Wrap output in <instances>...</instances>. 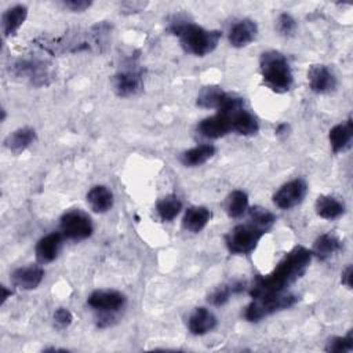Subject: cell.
Returning <instances> with one entry per match:
<instances>
[{"instance_id": "e0dca14e", "label": "cell", "mask_w": 353, "mask_h": 353, "mask_svg": "<svg viewBox=\"0 0 353 353\" xmlns=\"http://www.w3.org/2000/svg\"><path fill=\"white\" fill-rule=\"evenodd\" d=\"M36 141V131L30 127H21L7 135L4 146L14 154L22 153Z\"/></svg>"}, {"instance_id": "1f68e13d", "label": "cell", "mask_w": 353, "mask_h": 353, "mask_svg": "<svg viewBox=\"0 0 353 353\" xmlns=\"http://www.w3.org/2000/svg\"><path fill=\"white\" fill-rule=\"evenodd\" d=\"M72 321H73V316H72L69 309L58 307L54 312V324L58 328H66V327H69L72 324Z\"/></svg>"}, {"instance_id": "2e32d148", "label": "cell", "mask_w": 353, "mask_h": 353, "mask_svg": "<svg viewBox=\"0 0 353 353\" xmlns=\"http://www.w3.org/2000/svg\"><path fill=\"white\" fill-rule=\"evenodd\" d=\"M28 17V8L23 4H17L7 8L1 17V30L4 37H10L17 33Z\"/></svg>"}, {"instance_id": "484cf974", "label": "cell", "mask_w": 353, "mask_h": 353, "mask_svg": "<svg viewBox=\"0 0 353 353\" xmlns=\"http://www.w3.org/2000/svg\"><path fill=\"white\" fill-rule=\"evenodd\" d=\"M226 212L230 218H240L248 211V196L243 190H233L226 199Z\"/></svg>"}, {"instance_id": "cb8c5ba5", "label": "cell", "mask_w": 353, "mask_h": 353, "mask_svg": "<svg viewBox=\"0 0 353 353\" xmlns=\"http://www.w3.org/2000/svg\"><path fill=\"white\" fill-rule=\"evenodd\" d=\"M214 154H215V146L211 143H203L183 152L181 156V161L186 167H197L208 161Z\"/></svg>"}, {"instance_id": "ba28073f", "label": "cell", "mask_w": 353, "mask_h": 353, "mask_svg": "<svg viewBox=\"0 0 353 353\" xmlns=\"http://www.w3.org/2000/svg\"><path fill=\"white\" fill-rule=\"evenodd\" d=\"M125 302V295L116 290H95L87 299V303L98 313H117Z\"/></svg>"}, {"instance_id": "4fadbf2b", "label": "cell", "mask_w": 353, "mask_h": 353, "mask_svg": "<svg viewBox=\"0 0 353 353\" xmlns=\"http://www.w3.org/2000/svg\"><path fill=\"white\" fill-rule=\"evenodd\" d=\"M62 241H63V234L59 232H51L48 234H46L44 237H41L34 248L36 252V259L40 263H48L52 262L62 247Z\"/></svg>"}, {"instance_id": "44dd1931", "label": "cell", "mask_w": 353, "mask_h": 353, "mask_svg": "<svg viewBox=\"0 0 353 353\" xmlns=\"http://www.w3.org/2000/svg\"><path fill=\"white\" fill-rule=\"evenodd\" d=\"M14 72L17 76H23L32 80L34 84H46L48 77L47 68L43 62L39 61H19L14 65Z\"/></svg>"}, {"instance_id": "9a60e30c", "label": "cell", "mask_w": 353, "mask_h": 353, "mask_svg": "<svg viewBox=\"0 0 353 353\" xmlns=\"http://www.w3.org/2000/svg\"><path fill=\"white\" fill-rule=\"evenodd\" d=\"M216 327L215 314L207 307H196L189 316L188 328L193 335H204Z\"/></svg>"}, {"instance_id": "52a82bcc", "label": "cell", "mask_w": 353, "mask_h": 353, "mask_svg": "<svg viewBox=\"0 0 353 353\" xmlns=\"http://www.w3.org/2000/svg\"><path fill=\"white\" fill-rule=\"evenodd\" d=\"M143 88L142 72L135 66L134 62L127 65V68L119 70L113 76V90L119 97L127 98L137 95Z\"/></svg>"}, {"instance_id": "5b68a950", "label": "cell", "mask_w": 353, "mask_h": 353, "mask_svg": "<svg viewBox=\"0 0 353 353\" xmlns=\"http://www.w3.org/2000/svg\"><path fill=\"white\" fill-rule=\"evenodd\" d=\"M266 232L250 223L236 225L229 233L225 236V244L232 254L245 255L255 250L259 240Z\"/></svg>"}, {"instance_id": "6da1fadb", "label": "cell", "mask_w": 353, "mask_h": 353, "mask_svg": "<svg viewBox=\"0 0 353 353\" xmlns=\"http://www.w3.org/2000/svg\"><path fill=\"white\" fill-rule=\"evenodd\" d=\"M312 251L296 245L287 252L277 266L266 276H256L250 287V295L252 298L280 294L287 290L294 281H296L306 270L312 259Z\"/></svg>"}, {"instance_id": "e575fe53", "label": "cell", "mask_w": 353, "mask_h": 353, "mask_svg": "<svg viewBox=\"0 0 353 353\" xmlns=\"http://www.w3.org/2000/svg\"><path fill=\"white\" fill-rule=\"evenodd\" d=\"M341 281H342V284L346 285L347 288H352V265H347V266L343 269Z\"/></svg>"}, {"instance_id": "3957f363", "label": "cell", "mask_w": 353, "mask_h": 353, "mask_svg": "<svg viewBox=\"0 0 353 353\" xmlns=\"http://www.w3.org/2000/svg\"><path fill=\"white\" fill-rule=\"evenodd\" d=\"M259 69L265 84L276 92H287L292 83V72L284 54L276 50L263 51L259 58Z\"/></svg>"}, {"instance_id": "d6986e66", "label": "cell", "mask_w": 353, "mask_h": 353, "mask_svg": "<svg viewBox=\"0 0 353 353\" xmlns=\"http://www.w3.org/2000/svg\"><path fill=\"white\" fill-rule=\"evenodd\" d=\"M352 138H353L352 119H347L346 121L334 125L328 134L330 145H331V149L334 153L343 152L346 148H349Z\"/></svg>"}, {"instance_id": "4316f807", "label": "cell", "mask_w": 353, "mask_h": 353, "mask_svg": "<svg viewBox=\"0 0 353 353\" xmlns=\"http://www.w3.org/2000/svg\"><path fill=\"white\" fill-rule=\"evenodd\" d=\"M156 210H157L159 216L163 221L168 222V221H172L174 218H176V215L181 212L182 201L175 194H167L157 201Z\"/></svg>"}, {"instance_id": "8992f818", "label": "cell", "mask_w": 353, "mask_h": 353, "mask_svg": "<svg viewBox=\"0 0 353 353\" xmlns=\"http://www.w3.org/2000/svg\"><path fill=\"white\" fill-rule=\"evenodd\" d=\"M61 233L70 240H84L94 232V225L88 214L81 210L66 211L61 216Z\"/></svg>"}, {"instance_id": "7a4b0ae2", "label": "cell", "mask_w": 353, "mask_h": 353, "mask_svg": "<svg viewBox=\"0 0 353 353\" xmlns=\"http://www.w3.org/2000/svg\"><path fill=\"white\" fill-rule=\"evenodd\" d=\"M168 30L179 39V43L186 52L196 57H204L212 52L221 40L219 30H208L181 18L171 21Z\"/></svg>"}, {"instance_id": "7402d4cb", "label": "cell", "mask_w": 353, "mask_h": 353, "mask_svg": "<svg viewBox=\"0 0 353 353\" xmlns=\"http://www.w3.org/2000/svg\"><path fill=\"white\" fill-rule=\"evenodd\" d=\"M314 208H316V214L320 218L328 219V221L336 219V218L342 216L345 212L343 203L339 201L336 197L328 196V194L319 196L314 203Z\"/></svg>"}, {"instance_id": "d6a6232c", "label": "cell", "mask_w": 353, "mask_h": 353, "mask_svg": "<svg viewBox=\"0 0 353 353\" xmlns=\"http://www.w3.org/2000/svg\"><path fill=\"white\" fill-rule=\"evenodd\" d=\"M62 4L65 8L73 11V12H81L91 7V1H88V0H66Z\"/></svg>"}, {"instance_id": "30bf717a", "label": "cell", "mask_w": 353, "mask_h": 353, "mask_svg": "<svg viewBox=\"0 0 353 353\" xmlns=\"http://www.w3.org/2000/svg\"><path fill=\"white\" fill-rule=\"evenodd\" d=\"M232 131V123L226 113L216 110L215 114L203 119L197 124V132L208 139H218Z\"/></svg>"}, {"instance_id": "f546056e", "label": "cell", "mask_w": 353, "mask_h": 353, "mask_svg": "<svg viewBox=\"0 0 353 353\" xmlns=\"http://www.w3.org/2000/svg\"><path fill=\"white\" fill-rule=\"evenodd\" d=\"M325 352L331 353H343L353 349V332L352 330L345 336H332L325 343Z\"/></svg>"}, {"instance_id": "9c48e42d", "label": "cell", "mask_w": 353, "mask_h": 353, "mask_svg": "<svg viewBox=\"0 0 353 353\" xmlns=\"http://www.w3.org/2000/svg\"><path fill=\"white\" fill-rule=\"evenodd\" d=\"M307 193V185L303 179L296 178L284 183L273 196V203L281 210H290L305 199Z\"/></svg>"}, {"instance_id": "83f0119b", "label": "cell", "mask_w": 353, "mask_h": 353, "mask_svg": "<svg viewBox=\"0 0 353 353\" xmlns=\"http://www.w3.org/2000/svg\"><path fill=\"white\" fill-rule=\"evenodd\" d=\"M244 290V284L240 281H233L232 284H223L212 291V294L208 296V302L214 306H222L225 305L230 295L241 292Z\"/></svg>"}, {"instance_id": "277c9868", "label": "cell", "mask_w": 353, "mask_h": 353, "mask_svg": "<svg viewBox=\"0 0 353 353\" xmlns=\"http://www.w3.org/2000/svg\"><path fill=\"white\" fill-rule=\"evenodd\" d=\"M298 298L294 294L290 292H280V294H272V295H263L258 298H252V302L245 307L244 317L248 321H259L263 317H268L279 310L288 309Z\"/></svg>"}, {"instance_id": "5bb4252c", "label": "cell", "mask_w": 353, "mask_h": 353, "mask_svg": "<svg viewBox=\"0 0 353 353\" xmlns=\"http://www.w3.org/2000/svg\"><path fill=\"white\" fill-rule=\"evenodd\" d=\"M258 26L252 19H240L229 30V43L232 47L243 48L256 37Z\"/></svg>"}, {"instance_id": "d4e9b609", "label": "cell", "mask_w": 353, "mask_h": 353, "mask_svg": "<svg viewBox=\"0 0 353 353\" xmlns=\"http://www.w3.org/2000/svg\"><path fill=\"white\" fill-rule=\"evenodd\" d=\"M225 91L218 85L203 87L197 95V106L205 109H218L225 98Z\"/></svg>"}, {"instance_id": "836d02e7", "label": "cell", "mask_w": 353, "mask_h": 353, "mask_svg": "<svg viewBox=\"0 0 353 353\" xmlns=\"http://www.w3.org/2000/svg\"><path fill=\"white\" fill-rule=\"evenodd\" d=\"M146 3H139V1H125L121 4V7L125 10V11H130V12H138L141 11L142 8H145Z\"/></svg>"}, {"instance_id": "f1b7e54d", "label": "cell", "mask_w": 353, "mask_h": 353, "mask_svg": "<svg viewBox=\"0 0 353 353\" xmlns=\"http://www.w3.org/2000/svg\"><path fill=\"white\" fill-rule=\"evenodd\" d=\"M248 216H250V222L256 228L262 229L263 232H268L276 222L274 214L261 205L251 207L248 210Z\"/></svg>"}, {"instance_id": "603a6c76", "label": "cell", "mask_w": 353, "mask_h": 353, "mask_svg": "<svg viewBox=\"0 0 353 353\" xmlns=\"http://www.w3.org/2000/svg\"><path fill=\"white\" fill-rule=\"evenodd\" d=\"M341 247H342V244L335 234L323 233L314 240L313 248H312V255H314L320 261H325L331 255L338 252L341 250Z\"/></svg>"}, {"instance_id": "7c38bea8", "label": "cell", "mask_w": 353, "mask_h": 353, "mask_svg": "<svg viewBox=\"0 0 353 353\" xmlns=\"http://www.w3.org/2000/svg\"><path fill=\"white\" fill-rule=\"evenodd\" d=\"M44 279V270L39 265H28L18 268L11 274V283L19 290H34Z\"/></svg>"}, {"instance_id": "ac0fdd59", "label": "cell", "mask_w": 353, "mask_h": 353, "mask_svg": "<svg viewBox=\"0 0 353 353\" xmlns=\"http://www.w3.org/2000/svg\"><path fill=\"white\" fill-rule=\"evenodd\" d=\"M211 219V211L203 205H192L185 211L182 225L188 232H201Z\"/></svg>"}, {"instance_id": "ffe728a7", "label": "cell", "mask_w": 353, "mask_h": 353, "mask_svg": "<svg viewBox=\"0 0 353 353\" xmlns=\"http://www.w3.org/2000/svg\"><path fill=\"white\" fill-rule=\"evenodd\" d=\"M87 203L94 212H108L113 207V193L103 185L92 186L87 193Z\"/></svg>"}, {"instance_id": "8fae6325", "label": "cell", "mask_w": 353, "mask_h": 353, "mask_svg": "<svg viewBox=\"0 0 353 353\" xmlns=\"http://www.w3.org/2000/svg\"><path fill=\"white\" fill-rule=\"evenodd\" d=\"M309 87L313 92L328 94L336 87V77L325 65H312L307 70Z\"/></svg>"}, {"instance_id": "d590c367", "label": "cell", "mask_w": 353, "mask_h": 353, "mask_svg": "<svg viewBox=\"0 0 353 353\" xmlns=\"http://www.w3.org/2000/svg\"><path fill=\"white\" fill-rule=\"evenodd\" d=\"M11 294H12V292H11V291H8V290H7V287H3V296H1L3 299H1V302L4 303V302H6V299H7Z\"/></svg>"}, {"instance_id": "4dcf8cb0", "label": "cell", "mask_w": 353, "mask_h": 353, "mask_svg": "<svg viewBox=\"0 0 353 353\" xmlns=\"http://www.w3.org/2000/svg\"><path fill=\"white\" fill-rule=\"evenodd\" d=\"M276 29L281 36H291V34H294V32L296 29V22L290 14L283 12L277 18Z\"/></svg>"}]
</instances>
